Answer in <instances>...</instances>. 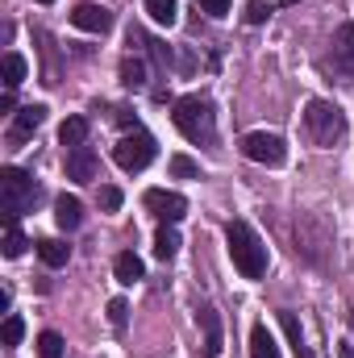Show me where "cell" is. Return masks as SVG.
I'll use <instances>...</instances> for the list:
<instances>
[{"instance_id": "obj_1", "label": "cell", "mask_w": 354, "mask_h": 358, "mask_svg": "<svg viewBox=\"0 0 354 358\" xmlns=\"http://www.w3.org/2000/svg\"><path fill=\"white\" fill-rule=\"evenodd\" d=\"M171 121H176L179 134H183L187 142H196V146H213V142H217V113H213V100L200 96V92L179 96Z\"/></svg>"}, {"instance_id": "obj_2", "label": "cell", "mask_w": 354, "mask_h": 358, "mask_svg": "<svg viewBox=\"0 0 354 358\" xmlns=\"http://www.w3.org/2000/svg\"><path fill=\"white\" fill-rule=\"evenodd\" d=\"M225 242H229V259H234V267H238L242 279H263L267 275V246L246 221H229L225 225Z\"/></svg>"}, {"instance_id": "obj_3", "label": "cell", "mask_w": 354, "mask_h": 358, "mask_svg": "<svg viewBox=\"0 0 354 358\" xmlns=\"http://www.w3.org/2000/svg\"><path fill=\"white\" fill-rule=\"evenodd\" d=\"M304 134H309L313 146L334 150V146L346 138V113H342L334 100H309V104H304Z\"/></svg>"}, {"instance_id": "obj_4", "label": "cell", "mask_w": 354, "mask_h": 358, "mask_svg": "<svg viewBox=\"0 0 354 358\" xmlns=\"http://www.w3.org/2000/svg\"><path fill=\"white\" fill-rule=\"evenodd\" d=\"M330 250H334V229L325 225V217L300 213L296 217V255L313 267H330Z\"/></svg>"}, {"instance_id": "obj_5", "label": "cell", "mask_w": 354, "mask_h": 358, "mask_svg": "<svg viewBox=\"0 0 354 358\" xmlns=\"http://www.w3.org/2000/svg\"><path fill=\"white\" fill-rule=\"evenodd\" d=\"M38 196H42V187H38V179L29 176V171H21V167H4L0 171V208H4V221H17L21 213H29L38 204Z\"/></svg>"}, {"instance_id": "obj_6", "label": "cell", "mask_w": 354, "mask_h": 358, "mask_svg": "<svg viewBox=\"0 0 354 358\" xmlns=\"http://www.w3.org/2000/svg\"><path fill=\"white\" fill-rule=\"evenodd\" d=\"M155 155H159V142H155L150 134H142V129L125 134V138L113 146V163H117L121 171H146V167L155 163Z\"/></svg>"}, {"instance_id": "obj_7", "label": "cell", "mask_w": 354, "mask_h": 358, "mask_svg": "<svg viewBox=\"0 0 354 358\" xmlns=\"http://www.w3.org/2000/svg\"><path fill=\"white\" fill-rule=\"evenodd\" d=\"M242 155L250 163H263V167H283L288 163V142L279 134H267V129H255L242 138Z\"/></svg>"}, {"instance_id": "obj_8", "label": "cell", "mask_w": 354, "mask_h": 358, "mask_svg": "<svg viewBox=\"0 0 354 358\" xmlns=\"http://www.w3.org/2000/svg\"><path fill=\"white\" fill-rule=\"evenodd\" d=\"M325 67H334V76H342V80H351L354 84V25L351 21L334 29V46H330Z\"/></svg>"}, {"instance_id": "obj_9", "label": "cell", "mask_w": 354, "mask_h": 358, "mask_svg": "<svg viewBox=\"0 0 354 358\" xmlns=\"http://www.w3.org/2000/svg\"><path fill=\"white\" fill-rule=\"evenodd\" d=\"M46 121V104H25L13 113V125H8V150H21Z\"/></svg>"}, {"instance_id": "obj_10", "label": "cell", "mask_w": 354, "mask_h": 358, "mask_svg": "<svg viewBox=\"0 0 354 358\" xmlns=\"http://www.w3.org/2000/svg\"><path fill=\"white\" fill-rule=\"evenodd\" d=\"M142 204H146L163 225H176V221L187 217V200H183L179 192H167V187H150V192L142 196Z\"/></svg>"}, {"instance_id": "obj_11", "label": "cell", "mask_w": 354, "mask_h": 358, "mask_svg": "<svg viewBox=\"0 0 354 358\" xmlns=\"http://www.w3.org/2000/svg\"><path fill=\"white\" fill-rule=\"evenodd\" d=\"M71 25L84 34H108L113 29V13L104 4H76L71 8Z\"/></svg>"}, {"instance_id": "obj_12", "label": "cell", "mask_w": 354, "mask_h": 358, "mask_svg": "<svg viewBox=\"0 0 354 358\" xmlns=\"http://www.w3.org/2000/svg\"><path fill=\"white\" fill-rule=\"evenodd\" d=\"M67 179H76V183H92L96 171H100V159H96V150H92L88 142L84 146H76V150H67Z\"/></svg>"}, {"instance_id": "obj_13", "label": "cell", "mask_w": 354, "mask_h": 358, "mask_svg": "<svg viewBox=\"0 0 354 358\" xmlns=\"http://www.w3.org/2000/svg\"><path fill=\"white\" fill-rule=\"evenodd\" d=\"M196 321H200V329H204V358H221V350H225V334H221V313H217L213 304H204V308L196 313Z\"/></svg>"}, {"instance_id": "obj_14", "label": "cell", "mask_w": 354, "mask_h": 358, "mask_svg": "<svg viewBox=\"0 0 354 358\" xmlns=\"http://www.w3.org/2000/svg\"><path fill=\"white\" fill-rule=\"evenodd\" d=\"M55 221H59V229L63 234H71V229H80L84 225V204H80V196H59L55 200Z\"/></svg>"}, {"instance_id": "obj_15", "label": "cell", "mask_w": 354, "mask_h": 358, "mask_svg": "<svg viewBox=\"0 0 354 358\" xmlns=\"http://www.w3.org/2000/svg\"><path fill=\"white\" fill-rule=\"evenodd\" d=\"M279 325H283V334H288L292 355H296V358H313V350L304 346V329H300V321H296V313H292V308H279Z\"/></svg>"}, {"instance_id": "obj_16", "label": "cell", "mask_w": 354, "mask_h": 358, "mask_svg": "<svg viewBox=\"0 0 354 358\" xmlns=\"http://www.w3.org/2000/svg\"><path fill=\"white\" fill-rule=\"evenodd\" d=\"M88 117H67L63 125H59V142H63V150H76V146H84L88 142Z\"/></svg>"}, {"instance_id": "obj_17", "label": "cell", "mask_w": 354, "mask_h": 358, "mask_svg": "<svg viewBox=\"0 0 354 358\" xmlns=\"http://www.w3.org/2000/svg\"><path fill=\"white\" fill-rule=\"evenodd\" d=\"M113 275H117V283L134 287V283L146 275V267H142V259H138L134 250H125V255H117V263H113Z\"/></svg>"}, {"instance_id": "obj_18", "label": "cell", "mask_w": 354, "mask_h": 358, "mask_svg": "<svg viewBox=\"0 0 354 358\" xmlns=\"http://www.w3.org/2000/svg\"><path fill=\"white\" fill-rule=\"evenodd\" d=\"M38 259H42L46 267H67L71 246H67V242H59V238H42V242H38Z\"/></svg>"}, {"instance_id": "obj_19", "label": "cell", "mask_w": 354, "mask_h": 358, "mask_svg": "<svg viewBox=\"0 0 354 358\" xmlns=\"http://www.w3.org/2000/svg\"><path fill=\"white\" fill-rule=\"evenodd\" d=\"M179 234H176V225H159V234H155V259H163V263H171L179 255Z\"/></svg>"}, {"instance_id": "obj_20", "label": "cell", "mask_w": 354, "mask_h": 358, "mask_svg": "<svg viewBox=\"0 0 354 358\" xmlns=\"http://www.w3.org/2000/svg\"><path fill=\"white\" fill-rule=\"evenodd\" d=\"M121 84H125L129 92H142V88H146V63H142L138 55L121 59Z\"/></svg>"}, {"instance_id": "obj_21", "label": "cell", "mask_w": 354, "mask_h": 358, "mask_svg": "<svg viewBox=\"0 0 354 358\" xmlns=\"http://www.w3.org/2000/svg\"><path fill=\"white\" fill-rule=\"evenodd\" d=\"M250 358H279V346H275V338H271L267 325L250 329Z\"/></svg>"}, {"instance_id": "obj_22", "label": "cell", "mask_w": 354, "mask_h": 358, "mask_svg": "<svg viewBox=\"0 0 354 358\" xmlns=\"http://www.w3.org/2000/svg\"><path fill=\"white\" fill-rule=\"evenodd\" d=\"M25 71H29V67H25V59L8 50V55H4V92L21 88V84H25Z\"/></svg>"}, {"instance_id": "obj_23", "label": "cell", "mask_w": 354, "mask_h": 358, "mask_svg": "<svg viewBox=\"0 0 354 358\" xmlns=\"http://www.w3.org/2000/svg\"><path fill=\"white\" fill-rule=\"evenodd\" d=\"M146 13L155 25H176L179 21V4L176 0H146Z\"/></svg>"}, {"instance_id": "obj_24", "label": "cell", "mask_w": 354, "mask_h": 358, "mask_svg": "<svg viewBox=\"0 0 354 358\" xmlns=\"http://www.w3.org/2000/svg\"><path fill=\"white\" fill-rule=\"evenodd\" d=\"M4 225H8V229H4V259H21L29 242H25V234L17 229V221H4Z\"/></svg>"}, {"instance_id": "obj_25", "label": "cell", "mask_w": 354, "mask_h": 358, "mask_svg": "<svg viewBox=\"0 0 354 358\" xmlns=\"http://www.w3.org/2000/svg\"><path fill=\"white\" fill-rule=\"evenodd\" d=\"M21 334H25V321H21L17 313H8V317H4V329H0V342H4V346H17Z\"/></svg>"}, {"instance_id": "obj_26", "label": "cell", "mask_w": 354, "mask_h": 358, "mask_svg": "<svg viewBox=\"0 0 354 358\" xmlns=\"http://www.w3.org/2000/svg\"><path fill=\"white\" fill-rule=\"evenodd\" d=\"M38 358H63V338H59L55 329H46V334L38 338Z\"/></svg>"}, {"instance_id": "obj_27", "label": "cell", "mask_w": 354, "mask_h": 358, "mask_svg": "<svg viewBox=\"0 0 354 358\" xmlns=\"http://www.w3.org/2000/svg\"><path fill=\"white\" fill-rule=\"evenodd\" d=\"M171 176L176 179H200V163H192L187 155H176V159H171Z\"/></svg>"}, {"instance_id": "obj_28", "label": "cell", "mask_w": 354, "mask_h": 358, "mask_svg": "<svg viewBox=\"0 0 354 358\" xmlns=\"http://www.w3.org/2000/svg\"><path fill=\"white\" fill-rule=\"evenodd\" d=\"M125 321H129V304L117 296V300H108V325L113 329H125Z\"/></svg>"}, {"instance_id": "obj_29", "label": "cell", "mask_w": 354, "mask_h": 358, "mask_svg": "<svg viewBox=\"0 0 354 358\" xmlns=\"http://www.w3.org/2000/svg\"><path fill=\"white\" fill-rule=\"evenodd\" d=\"M242 17H246V25H263L267 17H271V4H263V0H250V4L242 8Z\"/></svg>"}, {"instance_id": "obj_30", "label": "cell", "mask_w": 354, "mask_h": 358, "mask_svg": "<svg viewBox=\"0 0 354 358\" xmlns=\"http://www.w3.org/2000/svg\"><path fill=\"white\" fill-rule=\"evenodd\" d=\"M96 200H100L104 213H117V208H121V187H108V183H104V187L96 192Z\"/></svg>"}, {"instance_id": "obj_31", "label": "cell", "mask_w": 354, "mask_h": 358, "mask_svg": "<svg viewBox=\"0 0 354 358\" xmlns=\"http://www.w3.org/2000/svg\"><path fill=\"white\" fill-rule=\"evenodd\" d=\"M200 13H208V17H225V13H229V0H200Z\"/></svg>"}, {"instance_id": "obj_32", "label": "cell", "mask_w": 354, "mask_h": 358, "mask_svg": "<svg viewBox=\"0 0 354 358\" xmlns=\"http://www.w3.org/2000/svg\"><path fill=\"white\" fill-rule=\"evenodd\" d=\"M117 125H121V129H138V117H134L129 108H117Z\"/></svg>"}, {"instance_id": "obj_33", "label": "cell", "mask_w": 354, "mask_h": 358, "mask_svg": "<svg viewBox=\"0 0 354 358\" xmlns=\"http://www.w3.org/2000/svg\"><path fill=\"white\" fill-rule=\"evenodd\" d=\"M13 108H17V100H13V92H4L0 96V113H13Z\"/></svg>"}, {"instance_id": "obj_34", "label": "cell", "mask_w": 354, "mask_h": 358, "mask_svg": "<svg viewBox=\"0 0 354 358\" xmlns=\"http://www.w3.org/2000/svg\"><path fill=\"white\" fill-rule=\"evenodd\" d=\"M338 358H354V346H351V342H342V346H338Z\"/></svg>"}, {"instance_id": "obj_35", "label": "cell", "mask_w": 354, "mask_h": 358, "mask_svg": "<svg viewBox=\"0 0 354 358\" xmlns=\"http://www.w3.org/2000/svg\"><path fill=\"white\" fill-rule=\"evenodd\" d=\"M279 4H283V8H292V4H300V0H279Z\"/></svg>"}, {"instance_id": "obj_36", "label": "cell", "mask_w": 354, "mask_h": 358, "mask_svg": "<svg viewBox=\"0 0 354 358\" xmlns=\"http://www.w3.org/2000/svg\"><path fill=\"white\" fill-rule=\"evenodd\" d=\"M38 4H55V0H38Z\"/></svg>"}, {"instance_id": "obj_37", "label": "cell", "mask_w": 354, "mask_h": 358, "mask_svg": "<svg viewBox=\"0 0 354 358\" xmlns=\"http://www.w3.org/2000/svg\"><path fill=\"white\" fill-rule=\"evenodd\" d=\"M351 325H354V317H351Z\"/></svg>"}]
</instances>
